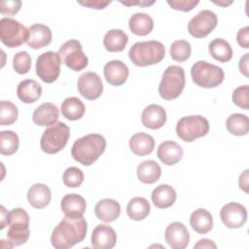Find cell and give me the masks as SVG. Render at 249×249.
<instances>
[{
    "mask_svg": "<svg viewBox=\"0 0 249 249\" xmlns=\"http://www.w3.org/2000/svg\"><path fill=\"white\" fill-rule=\"evenodd\" d=\"M128 26L133 34L138 36H146L153 30L154 20L148 14L135 13L130 17Z\"/></svg>",
    "mask_w": 249,
    "mask_h": 249,
    "instance_id": "cell-30",
    "label": "cell"
},
{
    "mask_svg": "<svg viewBox=\"0 0 249 249\" xmlns=\"http://www.w3.org/2000/svg\"><path fill=\"white\" fill-rule=\"evenodd\" d=\"M129 148L134 155L145 157L153 152L155 148V140L148 133L138 132L130 137Z\"/></svg>",
    "mask_w": 249,
    "mask_h": 249,
    "instance_id": "cell-27",
    "label": "cell"
},
{
    "mask_svg": "<svg viewBox=\"0 0 249 249\" xmlns=\"http://www.w3.org/2000/svg\"><path fill=\"white\" fill-rule=\"evenodd\" d=\"M194 248H216V244L207 238L200 239L194 245Z\"/></svg>",
    "mask_w": 249,
    "mask_h": 249,
    "instance_id": "cell-49",
    "label": "cell"
},
{
    "mask_svg": "<svg viewBox=\"0 0 249 249\" xmlns=\"http://www.w3.org/2000/svg\"><path fill=\"white\" fill-rule=\"evenodd\" d=\"M60 64L61 59L58 53L52 51L43 53L36 60V74L43 82L53 83L59 77Z\"/></svg>",
    "mask_w": 249,
    "mask_h": 249,
    "instance_id": "cell-11",
    "label": "cell"
},
{
    "mask_svg": "<svg viewBox=\"0 0 249 249\" xmlns=\"http://www.w3.org/2000/svg\"><path fill=\"white\" fill-rule=\"evenodd\" d=\"M17 94L21 102L33 103L41 97L42 87L36 80H23L18 86Z\"/></svg>",
    "mask_w": 249,
    "mask_h": 249,
    "instance_id": "cell-26",
    "label": "cell"
},
{
    "mask_svg": "<svg viewBox=\"0 0 249 249\" xmlns=\"http://www.w3.org/2000/svg\"><path fill=\"white\" fill-rule=\"evenodd\" d=\"M13 68L17 73L20 75H24L28 73L31 68L30 54L26 51H21L17 53L13 58Z\"/></svg>",
    "mask_w": 249,
    "mask_h": 249,
    "instance_id": "cell-40",
    "label": "cell"
},
{
    "mask_svg": "<svg viewBox=\"0 0 249 249\" xmlns=\"http://www.w3.org/2000/svg\"><path fill=\"white\" fill-rule=\"evenodd\" d=\"M77 88L80 94L88 100L98 98L103 91V84L101 78L95 72L83 73L77 83Z\"/></svg>",
    "mask_w": 249,
    "mask_h": 249,
    "instance_id": "cell-13",
    "label": "cell"
},
{
    "mask_svg": "<svg viewBox=\"0 0 249 249\" xmlns=\"http://www.w3.org/2000/svg\"><path fill=\"white\" fill-rule=\"evenodd\" d=\"M19 139L13 130L0 131V153L3 156L14 155L18 149Z\"/></svg>",
    "mask_w": 249,
    "mask_h": 249,
    "instance_id": "cell-36",
    "label": "cell"
},
{
    "mask_svg": "<svg viewBox=\"0 0 249 249\" xmlns=\"http://www.w3.org/2000/svg\"><path fill=\"white\" fill-rule=\"evenodd\" d=\"M63 184L68 188H78L84 182L83 171L75 166L68 167L63 172Z\"/></svg>",
    "mask_w": 249,
    "mask_h": 249,
    "instance_id": "cell-39",
    "label": "cell"
},
{
    "mask_svg": "<svg viewBox=\"0 0 249 249\" xmlns=\"http://www.w3.org/2000/svg\"><path fill=\"white\" fill-rule=\"evenodd\" d=\"M59 117V110L56 105L51 102H45L39 105L33 112L32 121L40 126L54 124Z\"/></svg>",
    "mask_w": 249,
    "mask_h": 249,
    "instance_id": "cell-19",
    "label": "cell"
},
{
    "mask_svg": "<svg viewBox=\"0 0 249 249\" xmlns=\"http://www.w3.org/2000/svg\"><path fill=\"white\" fill-rule=\"evenodd\" d=\"M9 229L7 231L8 242L11 248L24 244L30 235L29 215L22 208H14L8 212Z\"/></svg>",
    "mask_w": 249,
    "mask_h": 249,
    "instance_id": "cell-4",
    "label": "cell"
},
{
    "mask_svg": "<svg viewBox=\"0 0 249 249\" xmlns=\"http://www.w3.org/2000/svg\"><path fill=\"white\" fill-rule=\"evenodd\" d=\"M18 116V110L17 106L7 100H2L0 102V125H10L13 124Z\"/></svg>",
    "mask_w": 249,
    "mask_h": 249,
    "instance_id": "cell-38",
    "label": "cell"
},
{
    "mask_svg": "<svg viewBox=\"0 0 249 249\" xmlns=\"http://www.w3.org/2000/svg\"><path fill=\"white\" fill-rule=\"evenodd\" d=\"M218 18L210 10L198 12L188 23V31L195 38H204L217 26Z\"/></svg>",
    "mask_w": 249,
    "mask_h": 249,
    "instance_id": "cell-12",
    "label": "cell"
},
{
    "mask_svg": "<svg viewBox=\"0 0 249 249\" xmlns=\"http://www.w3.org/2000/svg\"><path fill=\"white\" fill-rule=\"evenodd\" d=\"M165 55V48L159 41H143L133 44L128 52L129 59L133 64L140 67L157 64Z\"/></svg>",
    "mask_w": 249,
    "mask_h": 249,
    "instance_id": "cell-3",
    "label": "cell"
},
{
    "mask_svg": "<svg viewBox=\"0 0 249 249\" xmlns=\"http://www.w3.org/2000/svg\"><path fill=\"white\" fill-rule=\"evenodd\" d=\"M192 229L198 234H205L213 228V217L211 213L204 208H197L190 217Z\"/></svg>",
    "mask_w": 249,
    "mask_h": 249,
    "instance_id": "cell-28",
    "label": "cell"
},
{
    "mask_svg": "<svg viewBox=\"0 0 249 249\" xmlns=\"http://www.w3.org/2000/svg\"><path fill=\"white\" fill-rule=\"evenodd\" d=\"M128 42L127 34L121 29H111L103 38L104 48L110 53H118L124 50Z\"/></svg>",
    "mask_w": 249,
    "mask_h": 249,
    "instance_id": "cell-31",
    "label": "cell"
},
{
    "mask_svg": "<svg viewBox=\"0 0 249 249\" xmlns=\"http://www.w3.org/2000/svg\"><path fill=\"white\" fill-rule=\"evenodd\" d=\"M248 169H245L240 175L238 179L239 188L242 189L245 193H248Z\"/></svg>",
    "mask_w": 249,
    "mask_h": 249,
    "instance_id": "cell-46",
    "label": "cell"
},
{
    "mask_svg": "<svg viewBox=\"0 0 249 249\" xmlns=\"http://www.w3.org/2000/svg\"><path fill=\"white\" fill-rule=\"evenodd\" d=\"M236 41L243 49L249 48V27L245 26L238 30L236 34Z\"/></svg>",
    "mask_w": 249,
    "mask_h": 249,
    "instance_id": "cell-44",
    "label": "cell"
},
{
    "mask_svg": "<svg viewBox=\"0 0 249 249\" xmlns=\"http://www.w3.org/2000/svg\"><path fill=\"white\" fill-rule=\"evenodd\" d=\"M191 76L196 86L204 89H213L223 83L225 73L221 67L215 64L198 60L192 66Z\"/></svg>",
    "mask_w": 249,
    "mask_h": 249,
    "instance_id": "cell-5",
    "label": "cell"
},
{
    "mask_svg": "<svg viewBox=\"0 0 249 249\" xmlns=\"http://www.w3.org/2000/svg\"><path fill=\"white\" fill-rule=\"evenodd\" d=\"M141 122L145 127L150 129H159L166 122V112L164 108L158 104L146 106L141 114Z\"/></svg>",
    "mask_w": 249,
    "mask_h": 249,
    "instance_id": "cell-18",
    "label": "cell"
},
{
    "mask_svg": "<svg viewBox=\"0 0 249 249\" xmlns=\"http://www.w3.org/2000/svg\"><path fill=\"white\" fill-rule=\"evenodd\" d=\"M156 1H146V0H136V1H121V3L124 6H133V5H138L141 7H147V6H151L153 4H155Z\"/></svg>",
    "mask_w": 249,
    "mask_h": 249,
    "instance_id": "cell-48",
    "label": "cell"
},
{
    "mask_svg": "<svg viewBox=\"0 0 249 249\" xmlns=\"http://www.w3.org/2000/svg\"><path fill=\"white\" fill-rule=\"evenodd\" d=\"M157 156L162 163L166 165H174L181 160L183 157V149L174 141H164L158 147Z\"/></svg>",
    "mask_w": 249,
    "mask_h": 249,
    "instance_id": "cell-21",
    "label": "cell"
},
{
    "mask_svg": "<svg viewBox=\"0 0 249 249\" xmlns=\"http://www.w3.org/2000/svg\"><path fill=\"white\" fill-rule=\"evenodd\" d=\"M29 38L27 45L29 48L38 50L48 46L52 42V31L49 26L42 23H35L28 27Z\"/></svg>",
    "mask_w": 249,
    "mask_h": 249,
    "instance_id": "cell-20",
    "label": "cell"
},
{
    "mask_svg": "<svg viewBox=\"0 0 249 249\" xmlns=\"http://www.w3.org/2000/svg\"><path fill=\"white\" fill-rule=\"evenodd\" d=\"M220 218L227 228L238 229L247 221V210L240 203L229 202L221 208Z\"/></svg>",
    "mask_w": 249,
    "mask_h": 249,
    "instance_id": "cell-14",
    "label": "cell"
},
{
    "mask_svg": "<svg viewBox=\"0 0 249 249\" xmlns=\"http://www.w3.org/2000/svg\"><path fill=\"white\" fill-rule=\"evenodd\" d=\"M87 231L88 224L83 216H65L53 229L51 243L55 249H69L83 241Z\"/></svg>",
    "mask_w": 249,
    "mask_h": 249,
    "instance_id": "cell-1",
    "label": "cell"
},
{
    "mask_svg": "<svg viewBox=\"0 0 249 249\" xmlns=\"http://www.w3.org/2000/svg\"><path fill=\"white\" fill-rule=\"evenodd\" d=\"M177 195L173 187L162 184L156 187L151 195L154 205L160 209H165L172 206L176 200Z\"/></svg>",
    "mask_w": 249,
    "mask_h": 249,
    "instance_id": "cell-24",
    "label": "cell"
},
{
    "mask_svg": "<svg viewBox=\"0 0 249 249\" xmlns=\"http://www.w3.org/2000/svg\"><path fill=\"white\" fill-rule=\"evenodd\" d=\"M186 84L185 71L179 65L168 66L163 74L159 86L160 96L165 100L177 98L183 91Z\"/></svg>",
    "mask_w": 249,
    "mask_h": 249,
    "instance_id": "cell-6",
    "label": "cell"
},
{
    "mask_svg": "<svg viewBox=\"0 0 249 249\" xmlns=\"http://www.w3.org/2000/svg\"><path fill=\"white\" fill-rule=\"evenodd\" d=\"M60 111L62 116L67 120L77 121L84 116L86 112V107L81 99L75 96H71L65 98L64 101L61 103Z\"/></svg>",
    "mask_w": 249,
    "mask_h": 249,
    "instance_id": "cell-32",
    "label": "cell"
},
{
    "mask_svg": "<svg viewBox=\"0 0 249 249\" xmlns=\"http://www.w3.org/2000/svg\"><path fill=\"white\" fill-rule=\"evenodd\" d=\"M248 56H249V53H245L239 60V64H238V67H239V71L245 76V77H248Z\"/></svg>",
    "mask_w": 249,
    "mask_h": 249,
    "instance_id": "cell-47",
    "label": "cell"
},
{
    "mask_svg": "<svg viewBox=\"0 0 249 249\" xmlns=\"http://www.w3.org/2000/svg\"><path fill=\"white\" fill-rule=\"evenodd\" d=\"M20 0H8L0 2V13L6 16L16 15L21 8Z\"/></svg>",
    "mask_w": 249,
    "mask_h": 249,
    "instance_id": "cell-42",
    "label": "cell"
},
{
    "mask_svg": "<svg viewBox=\"0 0 249 249\" xmlns=\"http://www.w3.org/2000/svg\"><path fill=\"white\" fill-rule=\"evenodd\" d=\"M61 61L73 71H81L89 64L88 56L83 52L81 43L71 39L66 41L58 50Z\"/></svg>",
    "mask_w": 249,
    "mask_h": 249,
    "instance_id": "cell-10",
    "label": "cell"
},
{
    "mask_svg": "<svg viewBox=\"0 0 249 249\" xmlns=\"http://www.w3.org/2000/svg\"><path fill=\"white\" fill-rule=\"evenodd\" d=\"M164 238L172 249H184L189 245L190 233L183 223L172 222L165 229Z\"/></svg>",
    "mask_w": 249,
    "mask_h": 249,
    "instance_id": "cell-15",
    "label": "cell"
},
{
    "mask_svg": "<svg viewBox=\"0 0 249 249\" xmlns=\"http://www.w3.org/2000/svg\"><path fill=\"white\" fill-rule=\"evenodd\" d=\"M69 136L70 127L62 122H56L43 132L40 140L41 149L50 155L56 154L66 146Z\"/></svg>",
    "mask_w": 249,
    "mask_h": 249,
    "instance_id": "cell-7",
    "label": "cell"
},
{
    "mask_svg": "<svg viewBox=\"0 0 249 249\" xmlns=\"http://www.w3.org/2000/svg\"><path fill=\"white\" fill-rule=\"evenodd\" d=\"M106 82L112 86H122L128 78V67L121 60H110L103 68Z\"/></svg>",
    "mask_w": 249,
    "mask_h": 249,
    "instance_id": "cell-17",
    "label": "cell"
},
{
    "mask_svg": "<svg viewBox=\"0 0 249 249\" xmlns=\"http://www.w3.org/2000/svg\"><path fill=\"white\" fill-rule=\"evenodd\" d=\"M29 30L12 18L0 19V40L8 48H17L27 43Z\"/></svg>",
    "mask_w": 249,
    "mask_h": 249,
    "instance_id": "cell-9",
    "label": "cell"
},
{
    "mask_svg": "<svg viewBox=\"0 0 249 249\" xmlns=\"http://www.w3.org/2000/svg\"><path fill=\"white\" fill-rule=\"evenodd\" d=\"M208 50L211 56L222 63L230 61L232 57V49L231 45L222 38H215L212 40L208 46Z\"/></svg>",
    "mask_w": 249,
    "mask_h": 249,
    "instance_id": "cell-34",
    "label": "cell"
},
{
    "mask_svg": "<svg viewBox=\"0 0 249 249\" xmlns=\"http://www.w3.org/2000/svg\"><path fill=\"white\" fill-rule=\"evenodd\" d=\"M52 199L50 188L42 183L32 185L27 192V200L29 204L36 209L45 208Z\"/></svg>",
    "mask_w": 249,
    "mask_h": 249,
    "instance_id": "cell-23",
    "label": "cell"
},
{
    "mask_svg": "<svg viewBox=\"0 0 249 249\" xmlns=\"http://www.w3.org/2000/svg\"><path fill=\"white\" fill-rule=\"evenodd\" d=\"M60 208L65 216H83L87 208V202L78 194H67L61 199Z\"/></svg>",
    "mask_w": 249,
    "mask_h": 249,
    "instance_id": "cell-25",
    "label": "cell"
},
{
    "mask_svg": "<svg viewBox=\"0 0 249 249\" xmlns=\"http://www.w3.org/2000/svg\"><path fill=\"white\" fill-rule=\"evenodd\" d=\"M0 209H1V210H0V211H1V224H0V229L3 230V229L5 228L7 222H8V212L6 211V209H5V207H4L3 205L0 207Z\"/></svg>",
    "mask_w": 249,
    "mask_h": 249,
    "instance_id": "cell-50",
    "label": "cell"
},
{
    "mask_svg": "<svg viewBox=\"0 0 249 249\" xmlns=\"http://www.w3.org/2000/svg\"><path fill=\"white\" fill-rule=\"evenodd\" d=\"M106 139L98 133H89L77 139L72 148V158L79 163L89 166L104 153Z\"/></svg>",
    "mask_w": 249,
    "mask_h": 249,
    "instance_id": "cell-2",
    "label": "cell"
},
{
    "mask_svg": "<svg viewBox=\"0 0 249 249\" xmlns=\"http://www.w3.org/2000/svg\"><path fill=\"white\" fill-rule=\"evenodd\" d=\"M94 213L98 220L110 223L119 218L121 214V205L115 199L104 198L95 204Z\"/></svg>",
    "mask_w": 249,
    "mask_h": 249,
    "instance_id": "cell-22",
    "label": "cell"
},
{
    "mask_svg": "<svg viewBox=\"0 0 249 249\" xmlns=\"http://www.w3.org/2000/svg\"><path fill=\"white\" fill-rule=\"evenodd\" d=\"M136 174L140 182L144 184H154L160 179L161 169L157 161L148 160L139 163L136 169Z\"/></svg>",
    "mask_w": 249,
    "mask_h": 249,
    "instance_id": "cell-29",
    "label": "cell"
},
{
    "mask_svg": "<svg viewBox=\"0 0 249 249\" xmlns=\"http://www.w3.org/2000/svg\"><path fill=\"white\" fill-rule=\"evenodd\" d=\"M209 131L207 119L200 115L186 116L181 118L176 124L177 136L185 142H193L205 136Z\"/></svg>",
    "mask_w": 249,
    "mask_h": 249,
    "instance_id": "cell-8",
    "label": "cell"
},
{
    "mask_svg": "<svg viewBox=\"0 0 249 249\" xmlns=\"http://www.w3.org/2000/svg\"><path fill=\"white\" fill-rule=\"evenodd\" d=\"M151 206L149 201L141 196L132 197L126 206L127 216L134 221L144 220L150 213Z\"/></svg>",
    "mask_w": 249,
    "mask_h": 249,
    "instance_id": "cell-33",
    "label": "cell"
},
{
    "mask_svg": "<svg viewBox=\"0 0 249 249\" xmlns=\"http://www.w3.org/2000/svg\"><path fill=\"white\" fill-rule=\"evenodd\" d=\"M213 3H215V4H217V5H219V6H223V7H226V6H229V5H231V3H232V1H213Z\"/></svg>",
    "mask_w": 249,
    "mask_h": 249,
    "instance_id": "cell-51",
    "label": "cell"
},
{
    "mask_svg": "<svg viewBox=\"0 0 249 249\" xmlns=\"http://www.w3.org/2000/svg\"><path fill=\"white\" fill-rule=\"evenodd\" d=\"M198 3V0H167V4L172 9L182 12L192 11Z\"/></svg>",
    "mask_w": 249,
    "mask_h": 249,
    "instance_id": "cell-43",
    "label": "cell"
},
{
    "mask_svg": "<svg viewBox=\"0 0 249 249\" xmlns=\"http://www.w3.org/2000/svg\"><path fill=\"white\" fill-rule=\"evenodd\" d=\"M192 53L191 45L186 40H176L170 46V56L173 60L183 62L190 58Z\"/></svg>",
    "mask_w": 249,
    "mask_h": 249,
    "instance_id": "cell-37",
    "label": "cell"
},
{
    "mask_svg": "<svg viewBox=\"0 0 249 249\" xmlns=\"http://www.w3.org/2000/svg\"><path fill=\"white\" fill-rule=\"evenodd\" d=\"M226 126L231 134L236 136L246 135L249 131V120L246 115L234 113L228 117Z\"/></svg>",
    "mask_w": 249,
    "mask_h": 249,
    "instance_id": "cell-35",
    "label": "cell"
},
{
    "mask_svg": "<svg viewBox=\"0 0 249 249\" xmlns=\"http://www.w3.org/2000/svg\"><path fill=\"white\" fill-rule=\"evenodd\" d=\"M232 102L244 110L249 109V87L248 85L237 87L231 95Z\"/></svg>",
    "mask_w": 249,
    "mask_h": 249,
    "instance_id": "cell-41",
    "label": "cell"
},
{
    "mask_svg": "<svg viewBox=\"0 0 249 249\" xmlns=\"http://www.w3.org/2000/svg\"><path fill=\"white\" fill-rule=\"evenodd\" d=\"M78 4L88 7V8H91V9H95V10H102L104 8H106L108 5L111 4V1H104V0H88V1H79Z\"/></svg>",
    "mask_w": 249,
    "mask_h": 249,
    "instance_id": "cell-45",
    "label": "cell"
},
{
    "mask_svg": "<svg viewBox=\"0 0 249 249\" xmlns=\"http://www.w3.org/2000/svg\"><path fill=\"white\" fill-rule=\"evenodd\" d=\"M117 242V233L108 225H97L91 232V246L95 249H111Z\"/></svg>",
    "mask_w": 249,
    "mask_h": 249,
    "instance_id": "cell-16",
    "label": "cell"
}]
</instances>
